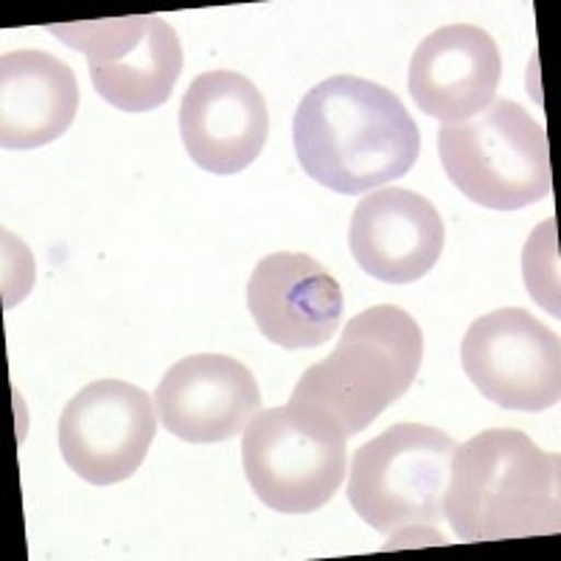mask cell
<instances>
[{
    "mask_svg": "<svg viewBox=\"0 0 561 561\" xmlns=\"http://www.w3.org/2000/svg\"><path fill=\"white\" fill-rule=\"evenodd\" d=\"M293 140L304 172L337 194L393 183L421 152V133L402 99L359 77H332L309 90L295 110Z\"/></svg>",
    "mask_w": 561,
    "mask_h": 561,
    "instance_id": "6da1fadb",
    "label": "cell"
},
{
    "mask_svg": "<svg viewBox=\"0 0 561 561\" xmlns=\"http://www.w3.org/2000/svg\"><path fill=\"white\" fill-rule=\"evenodd\" d=\"M444 517L463 542L559 534V453H545L519 430L474 435L453 458Z\"/></svg>",
    "mask_w": 561,
    "mask_h": 561,
    "instance_id": "7a4b0ae2",
    "label": "cell"
},
{
    "mask_svg": "<svg viewBox=\"0 0 561 561\" xmlns=\"http://www.w3.org/2000/svg\"><path fill=\"white\" fill-rule=\"evenodd\" d=\"M421 359V325L399 307H370L348 320L329 357L304 370L293 399L357 435L408 393Z\"/></svg>",
    "mask_w": 561,
    "mask_h": 561,
    "instance_id": "3957f363",
    "label": "cell"
},
{
    "mask_svg": "<svg viewBox=\"0 0 561 561\" xmlns=\"http://www.w3.org/2000/svg\"><path fill=\"white\" fill-rule=\"evenodd\" d=\"M458 444L427 424H393L354 453L348 503L363 523L390 536L385 550L419 545L415 530L444 519Z\"/></svg>",
    "mask_w": 561,
    "mask_h": 561,
    "instance_id": "277c9868",
    "label": "cell"
},
{
    "mask_svg": "<svg viewBox=\"0 0 561 561\" xmlns=\"http://www.w3.org/2000/svg\"><path fill=\"white\" fill-rule=\"evenodd\" d=\"M438 154L455 188L483 208L519 210L553 192L548 135L511 99H494L478 118L444 124Z\"/></svg>",
    "mask_w": 561,
    "mask_h": 561,
    "instance_id": "5b68a950",
    "label": "cell"
},
{
    "mask_svg": "<svg viewBox=\"0 0 561 561\" xmlns=\"http://www.w3.org/2000/svg\"><path fill=\"white\" fill-rule=\"evenodd\" d=\"M348 435L320 410L289 399L259 410L242 440L250 489L278 514H312L345 483Z\"/></svg>",
    "mask_w": 561,
    "mask_h": 561,
    "instance_id": "8992f818",
    "label": "cell"
},
{
    "mask_svg": "<svg viewBox=\"0 0 561 561\" xmlns=\"http://www.w3.org/2000/svg\"><path fill=\"white\" fill-rule=\"evenodd\" d=\"M48 32L88 54L96 93L124 113L163 107L183 70L178 32L160 18L88 20L48 26Z\"/></svg>",
    "mask_w": 561,
    "mask_h": 561,
    "instance_id": "52a82bcc",
    "label": "cell"
},
{
    "mask_svg": "<svg viewBox=\"0 0 561 561\" xmlns=\"http://www.w3.org/2000/svg\"><path fill=\"white\" fill-rule=\"evenodd\" d=\"M460 363L474 388L505 410L539 413L561 399L559 334L525 309L505 307L474 320Z\"/></svg>",
    "mask_w": 561,
    "mask_h": 561,
    "instance_id": "ba28073f",
    "label": "cell"
},
{
    "mask_svg": "<svg viewBox=\"0 0 561 561\" xmlns=\"http://www.w3.org/2000/svg\"><path fill=\"white\" fill-rule=\"evenodd\" d=\"M154 430L158 419L149 393L122 379H99L62 410L59 453L84 483L113 485L138 472Z\"/></svg>",
    "mask_w": 561,
    "mask_h": 561,
    "instance_id": "9c48e42d",
    "label": "cell"
},
{
    "mask_svg": "<svg viewBox=\"0 0 561 561\" xmlns=\"http://www.w3.org/2000/svg\"><path fill=\"white\" fill-rule=\"evenodd\" d=\"M267 102L237 70L199 73L180 104V135L185 152L210 174L248 169L267 144Z\"/></svg>",
    "mask_w": 561,
    "mask_h": 561,
    "instance_id": "30bf717a",
    "label": "cell"
},
{
    "mask_svg": "<svg viewBox=\"0 0 561 561\" xmlns=\"http://www.w3.org/2000/svg\"><path fill=\"white\" fill-rule=\"evenodd\" d=\"M154 404L163 427L185 444H219L262 410L253 374L228 354H194L163 374Z\"/></svg>",
    "mask_w": 561,
    "mask_h": 561,
    "instance_id": "8fae6325",
    "label": "cell"
},
{
    "mask_svg": "<svg viewBox=\"0 0 561 561\" xmlns=\"http://www.w3.org/2000/svg\"><path fill=\"white\" fill-rule=\"evenodd\" d=\"M248 307L259 332L287 351L318 348L343 320V289L307 253H273L255 264Z\"/></svg>",
    "mask_w": 561,
    "mask_h": 561,
    "instance_id": "7c38bea8",
    "label": "cell"
},
{
    "mask_svg": "<svg viewBox=\"0 0 561 561\" xmlns=\"http://www.w3.org/2000/svg\"><path fill=\"white\" fill-rule=\"evenodd\" d=\"M348 244L370 278L413 284L444 253V219L427 197L408 188L370 192L351 217Z\"/></svg>",
    "mask_w": 561,
    "mask_h": 561,
    "instance_id": "4fadbf2b",
    "label": "cell"
},
{
    "mask_svg": "<svg viewBox=\"0 0 561 561\" xmlns=\"http://www.w3.org/2000/svg\"><path fill=\"white\" fill-rule=\"evenodd\" d=\"M503 57L489 32L478 26H444L430 34L410 59V96L421 113L444 124L469 122L497 93Z\"/></svg>",
    "mask_w": 561,
    "mask_h": 561,
    "instance_id": "5bb4252c",
    "label": "cell"
},
{
    "mask_svg": "<svg viewBox=\"0 0 561 561\" xmlns=\"http://www.w3.org/2000/svg\"><path fill=\"white\" fill-rule=\"evenodd\" d=\"M79 84L62 59L9 51L0 59V147L37 149L73 124Z\"/></svg>",
    "mask_w": 561,
    "mask_h": 561,
    "instance_id": "9a60e30c",
    "label": "cell"
},
{
    "mask_svg": "<svg viewBox=\"0 0 561 561\" xmlns=\"http://www.w3.org/2000/svg\"><path fill=\"white\" fill-rule=\"evenodd\" d=\"M525 284L534 293V298L559 318V262L550 259L542 262V225L534 230V239L525 244Z\"/></svg>",
    "mask_w": 561,
    "mask_h": 561,
    "instance_id": "2e32d148",
    "label": "cell"
}]
</instances>
